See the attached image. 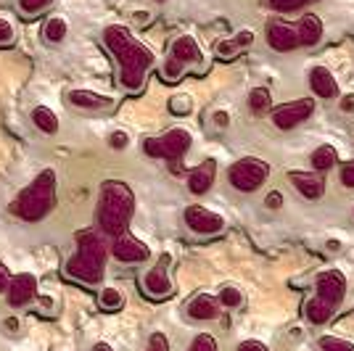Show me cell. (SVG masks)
<instances>
[{"label":"cell","instance_id":"cell-18","mask_svg":"<svg viewBox=\"0 0 354 351\" xmlns=\"http://www.w3.org/2000/svg\"><path fill=\"white\" fill-rule=\"evenodd\" d=\"M217 314H220V301L209 293L193 296L191 304H188V317H193V320H214Z\"/></svg>","mask_w":354,"mask_h":351},{"label":"cell","instance_id":"cell-9","mask_svg":"<svg viewBox=\"0 0 354 351\" xmlns=\"http://www.w3.org/2000/svg\"><path fill=\"white\" fill-rule=\"evenodd\" d=\"M312 114H315V101H312V98H299V101L278 106V108L272 111V124H275L278 130H294L301 122H307Z\"/></svg>","mask_w":354,"mask_h":351},{"label":"cell","instance_id":"cell-10","mask_svg":"<svg viewBox=\"0 0 354 351\" xmlns=\"http://www.w3.org/2000/svg\"><path fill=\"white\" fill-rule=\"evenodd\" d=\"M167 267H169V256H162V259L143 275V283H140V285H143V291H146L148 298H169V296L175 293V283L169 278Z\"/></svg>","mask_w":354,"mask_h":351},{"label":"cell","instance_id":"cell-39","mask_svg":"<svg viewBox=\"0 0 354 351\" xmlns=\"http://www.w3.org/2000/svg\"><path fill=\"white\" fill-rule=\"evenodd\" d=\"M341 111H344V114H352L354 111V93H349V95L341 98Z\"/></svg>","mask_w":354,"mask_h":351},{"label":"cell","instance_id":"cell-31","mask_svg":"<svg viewBox=\"0 0 354 351\" xmlns=\"http://www.w3.org/2000/svg\"><path fill=\"white\" fill-rule=\"evenodd\" d=\"M169 111L177 114V117L191 114V98H188V95H175V98L169 101Z\"/></svg>","mask_w":354,"mask_h":351},{"label":"cell","instance_id":"cell-2","mask_svg":"<svg viewBox=\"0 0 354 351\" xmlns=\"http://www.w3.org/2000/svg\"><path fill=\"white\" fill-rule=\"evenodd\" d=\"M106 249L104 238L93 230H80L77 233V256L66 262V275L85 285H98L104 280L106 269Z\"/></svg>","mask_w":354,"mask_h":351},{"label":"cell","instance_id":"cell-20","mask_svg":"<svg viewBox=\"0 0 354 351\" xmlns=\"http://www.w3.org/2000/svg\"><path fill=\"white\" fill-rule=\"evenodd\" d=\"M251 43H254V32L251 30H241L238 35H233L230 40H222L220 45H217V56L220 59H236L238 53H243L246 48H251Z\"/></svg>","mask_w":354,"mask_h":351},{"label":"cell","instance_id":"cell-33","mask_svg":"<svg viewBox=\"0 0 354 351\" xmlns=\"http://www.w3.org/2000/svg\"><path fill=\"white\" fill-rule=\"evenodd\" d=\"M191 351H217V346H214V338L209 336V333H201V336L193 341Z\"/></svg>","mask_w":354,"mask_h":351},{"label":"cell","instance_id":"cell-28","mask_svg":"<svg viewBox=\"0 0 354 351\" xmlns=\"http://www.w3.org/2000/svg\"><path fill=\"white\" fill-rule=\"evenodd\" d=\"M220 304L227 309L241 307V304H243V293L238 291L236 285H225V288L220 291Z\"/></svg>","mask_w":354,"mask_h":351},{"label":"cell","instance_id":"cell-17","mask_svg":"<svg viewBox=\"0 0 354 351\" xmlns=\"http://www.w3.org/2000/svg\"><path fill=\"white\" fill-rule=\"evenodd\" d=\"M310 85H312V90H315V95H317V98H325V101H330V98L339 95V82H336V77L330 74V69H325V66H315V69H312Z\"/></svg>","mask_w":354,"mask_h":351},{"label":"cell","instance_id":"cell-8","mask_svg":"<svg viewBox=\"0 0 354 351\" xmlns=\"http://www.w3.org/2000/svg\"><path fill=\"white\" fill-rule=\"evenodd\" d=\"M267 175H270V167H267L265 161L259 159H241L236 161L233 167H230V172H227V180H230V185L241 193H254L259 191L262 185H265Z\"/></svg>","mask_w":354,"mask_h":351},{"label":"cell","instance_id":"cell-16","mask_svg":"<svg viewBox=\"0 0 354 351\" xmlns=\"http://www.w3.org/2000/svg\"><path fill=\"white\" fill-rule=\"evenodd\" d=\"M214 175H217L214 159H207L204 164H198L191 175H188V191L196 193V196H204L214 185Z\"/></svg>","mask_w":354,"mask_h":351},{"label":"cell","instance_id":"cell-37","mask_svg":"<svg viewBox=\"0 0 354 351\" xmlns=\"http://www.w3.org/2000/svg\"><path fill=\"white\" fill-rule=\"evenodd\" d=\"M238 351H270V349H267L262 341H243V343L238 346Z\"/></svg>","mask_w":354,"mask_h":351},{"label":"cell","instance_id":"cell-6","mask_svg":"<svg viewBox=\"0 0 354 351\" xmlns=\"http://www.w3.org/2000/svg\"><path fill=\"white\" fill-rule=\"evenodd\" d=\"M188 66H198L204 72L207 69L204 66V50H201V45L196 43V37L180 35L169 45V53H167L159 74H162L164 82H177L183 74L188 72Z\"/></svg>","mask_w":354,"mask_h":351},{"label":"cell","instance_id":"cell-13","mask_svg":"<svg viewBox=\"0 0 354 351\" xmlns=\"http://www.w3.org/2000/svg\"><path fill=\"white\" fill-rule=\"evenodd\" d=\"M111 254H114V259L122 264H138V262H146L148 256H151V251H148V246L143 243V240H138V238H133V235H119L117 240H114V249H111Z\"/></svg>","mask_w":354,"mask_h":351},{"label":"cell","instance_id":"cell-38","mask_svg":"<svg viewBox=\"0 0 354 351\" xmlns=\"http://www.w3.org/2000/svg\"><path fill=\"white\" fill-rule=\"evenodd\" d=\"M212 122L220 127V130H225L227 124H230V117H227V111H214V117H212Z\"/></svg>","mask_w":354,"mask_h":351},{"label":"cell","instance_id":"cell-1","mask_svg":"<svg viewBox=\"0 0 354 351\" xmlns=\"http://www.w3.org/2000/svg\"><path fill=\"white\" fill-rule=\"evenodd\" d=\"M104 45L119 64V85L127 93H140L146 85L148 72L156 64L151 48L135 40L130 30H124V27H106Z\"/></svg>","mask_w":354,"mask_h":351},{"label":"cell","instance_id":"cell-7","mask_svg":"<svg viewBox=\"0 0 354 351\" xmlns=\"http://www.w3.org/2000/svg\"><path fill=\"white\" fill-rule=\"evenodd\" d=\"M191 143H193L191 132L183 130V127H175V130L164 132L162 137H146V140H143V151H146V156H151V159L172 161V172L177 175V172H180L177 164L188 153Z\"/></svg>","mask_w":354,"mask_h":351},{"label":"cell","instance_id":"cell-4","mask_svg":"<svg viewBox=\"0 0 354 351\" xmlns=\"http://www.w3.org/2000/svg\"><path fill=\"white\" fill-rule=\"evenodd\" d=\"M346 293V280L339 269H325L315 280V296L304 304V314L312 325H323L333 317Z\"/></svg>","mask_w":354,"mask_h":351},{"label":"cell","instance_id":"cell-34","mask_svg":"<svg viewBox=\"0 0 354 351\" xmlns=\"http://www.w3.org/2000/svg\"><path fill=\"white\" fill-rule=\"evenodd\" d=\"M341 182H344L346 188H354V161H346V164L341 167Z\"/></svg>","mask_w":354,"mask_h":351},{"label":"cell","instance_id":"cell-43","mask_svg":"<svg viewBox=\"0 0 354 351\" xmlns=\"http://www.w3.org/2000/svg\"><path fill=\"white\" fill-rule=\"evenodd\" d=\"M159 3H164V0H159Z\"/></svg>","mask_w":354,"mask_h":351},{"label":"cell","instance_id":"cell-41","mask_svg":"<svg viewBox=\"0 0 354 351\" xmlns=\"http://www.w3.org/2000/svg\"><path fill=\"white\" fill-rule=\"evenodd\" d=\"M8 283H11V280H8V272H6L3 267H0V293L8 291Z\"/></svg>","mask_w":354,"mask_h":351},{"label":"cell","instance_id":"cell-30","mask_svg":"<svg viewBox=\"0 0 354 351\" xmlns=\"http://www.w3.org/2000/svg\"><path fill=\"white\" fill-rule=\"evenodd\" d=\"M320 349L323 351H354V346L349 341H344V338H323L320 341Z\"/></svg>","mask_w":354,"mask_h":351},{"label":"cell","instance_id":"cell-15","mask_svg":"<svg viewBox=\"0 0 354 351\" xmlns=\"http://www.w3.org/2000/svg\"><path fill=\"white\" fill-rule=\"evenodd\" d=\"M291 182H294V188L299 191V196H304V198H320L325 193V182H323V172H291Z\"/></svg>","mask_w":354,"mask_h":351},{"label":"cell","instance_id":"cell-11","mask_svg":"<svg viewBox=\"0 0 354 351\" xmlns=\"http://www.w3.org/2000/svg\"><path fill=\"white\" fill-rule=\"evenodd\" d=\"M185 225H188L196 235H217V233H222L225 220H222L217 211L207 209V206L193 204L185 209Z\"/></svg>","mask_w":354,"mask_h":351},{"label":"cell","instance_id":"cell-44","mask_svg":"<svg viewBox=\"0 0 354 351\" xmlns=\"http://www.w3.org/2000/svg\"><path fill=\"white\" fill-rule=\"evenodd\" d=\"M352 211H354V209H352Z\"/></svg>","mask_w":354,"mask_h":351},{"label":"cell","instance_id":"cell-42","mask_svg":"<svg viewBox=\"0 0 354 351\" xmlns=\"http://www.w3.org/2000/svg\"><path fill=\"white\" fill-rule=\"evenodd\" d=\"M93 351H111V346H106V343H98V346H95Z\"/></svg>","mask_w":354,"mask_h":351},{"label":"cell","instance_id":"cell-40","mask_svg":"<svg viewBox=\"0 0 354 351\" xmlns=\"http://www.w3.org/2000/svg\"><path fill=\"white\" fill-rule=\"evenodd\" d=\"M281 206H283L281 193H270V196H267V209H281Z\"/></svg>","mask_w":354,"mask_h":351},{"label":"cell","instance_id":"cell-23","mask_svg":"<svg viewBox=\"0 0 354 351\" xmlns=\"http://www.w3.org/2000/svg\"><path fill=\"white\" fill-rule=\"evenodd\" d=\"M336 161H339V153H336V148L330 146H320L315 153H312V169L315 172H328V169H333L336 167Z\"/></svg>","mask_w":354,"mask_h":351},{"label":"cell","instance_id":"cell-27","mask_svg":"<svg viewBox=\"0 0 354 351\" xmlns=\"http://www.w3.org/2000/svg\"><path fill=\"white\" fill-rule=\"evenodd\" d=\"M50 6H53V0H19V11H21V16H27V19L43 16Z\"/></svg>","mask_w":354,"mask_h":351},{"label":"cell","instance_id":"cell-21","mask_svg":"<svg viewBox=\"0 0 354 351\" xmlns=\"http://www.w3.org/2000/svg\"><path fill=\"white\" fill-rule=\"evenodd\" d=\"M296 30H299V43L304 45V48H312V45L320 43V37H323V21L315 14H307L301 16Z\"/></svg>","mask_w":354,"mask_h":351},{"label":"cell","instance_id":"cell-32","mask_svg":"<svg viewBox=\"0 0 354 351\" xmlns=\"http://www.w3.org/2000/svg\"><path fill=\"white\" fill-rule=\"evenodd\" d=\"M16 40V30L8 19H0V45H11Z\"/></svg>","mask_w":354,"mask_h":351},{"label":"cell","instance_id":"cell-36","mask_svg":"<svg viewBox=\"0 0 354 351\" xmlns=\"http://www.w3.org/2000/svg\"><path fill=\"white\" fill-rule=\"evenodd\" d=\"M127 143H130V137H127L124 132H114V135L109 137V146L114 148V151H122V148H127Z\"/></svg>","mask_w":354,"mask_h":351},{"label":"cell","instance_id":"cell-22","mask_svg":"<svg viewBox=\"0 0 354 351\" xmlns=\"http://www.w3.org/2000/svg\"><path fill=\"white\" fill-rule=\"evenodd\" d=\"M32 122H35V127L45 135H56L59 132V117L48 108V106H37L35 111H32Z\"/></svg>","mask_w":354,"mask_h":351},{"label":"cell","instance_id":"cell-24","mask_svg":"<svg viewBox=\"0 0 354 351\" xmlns=\"http://www.w3.org/2000/svg\"><path fill=\"white\" fill-rule=\"evenodd\" d=\"M66 32H69V27H66V19L64 16H50L43 24L45 43H61L66 37Z\"/></svg>","mask_w":354,"mask_h":351},{"label":"cell","instance_id":"cell-35","mask_svg":"<svg viewBox=\"0 0 354 351\" xmlns=\"http://www.w3.org/2000/svg\"><path fill=\"white\" fill-rule=\"evenodd\" d=\"M146 351H169V346H167V338H164L162 333H153V336H151V341H148Z\"/></svg>","mask_w":354,"mask_h":351},{"label":"cell","instance_id":"cell-14","mask_svg":"<svg viewBox=\"0 0 354 351\" xmlns=\"http://www.w3.org/2000/svg\"><path fill=\"white\" fill-rule=\"evenodd\" d=\"M37 296V278L35 275H16V278H11V283H8V304L11 307H24V304H30L32 298Z\"/></svg>","mask_w":354,"mask_h":351},{"label":"cell","instance_id":"cell-29","mask_svg":"<svg viewBox=\"0 0 354 351\" xmlns=\"http://www.w3.org/2000/svg\"><path fill=\"white\" fill-rule=\"evenodd\" d=\"M265 3H267V8H272V11H278V14H288V11H296V8L312 3V0H265Z\"/></svg>","mask_w":354,"mask_h":351},{"label":"cell","instance_id":"cell-19","mask_svg":"<svg viewBox=\"0 0 354 351\" xmlns=\"http://www.w3.org/2000/svg\"><path fill=\"white\" fill-rule=\"evenodd\" d=\"M69 103L77 106V108H85V111H98V108L114 106V101H111L109 95L93 93V90H72V93H69Z\"/></svg>","mask_w":354,"mask_h":351},{"label":"cell","instance_id":"cell-26","mask_svg":"<svg viewBox=\"0 0 354 351\" xmlns=\"http://www.w3.org/2000/svg\"><path fill=\"white\" fill-rule=\"evenodd\" d=\"M249 106L254 114H267L270 106H272V95L267 88H254L249 93Z\"/></svg>","mask_w":354,"mask_h":351},{"label":"cell","instance_id":"cell-3","mask_svg":"<svg viewBox=\"0 0 354 351\" xmlns=\"http://www.w3.org/2000/svg\"><path fill=\"white\" fill-rule=\"evenodd\" d=\"M135 211V196L124 182H106L101 188V198H98V225L106 235L119 238L127 233V225L133 220Z\"/></svg>","mask_w":354,"mask_h":351},{"label":"cell","instance_id":"cell-25","mask_svg":"<svg viewBox=\"0 0 354 351\" xmlns=\"http://www.w3.org/2000/svg\"><path fill=\"white\" fill-rule=\"evenodd\" d=\"M98 307L104 309V312H119V309L124 307V296L119 288H104V291L98 293Z\"/></svg>","mask_w":354,"mask_h":351},{"label":"cell","instance_id":"cell-5","mask_svg":"<svg viewBox=\"0 0 354 351\" xmlns=\"http://www.w3.org/2000/svg\"><path fill=\"white\" fill-rule=\"evenodd\" d=\"M53 206H56V172L45 169L21 191V196L16 198L11 209L16 211V217L27 222H37L43 220Z\"/></svg>","mask_w":354,"mask_h":351},{"label":"cell","instance_id":"cell-12","mask_svg":"<svg viewBox=\"0 0 354 351\" xmlns=\"http://www.w3.org/2000/svg\"><path fill=\"white\" fill-rule=\"evenodd\" d=\"M267 43L272 50L278 53H288V50H296L299 48V30L288 21H270L267 27Z\"/></svg>","mask_w":354,"mask_h":351}]
</instances>
